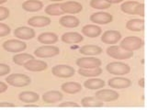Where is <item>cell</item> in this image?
Segmentation results:
<instances>
[{"mask_svg":"<svg viewBox=\"0 0 147 110\" xmlns=\"http://www.w3.org/2000/svg\"><path fill=\"white\" fill-rule=\"evenodd\" d=\"M121 11L129 15L144 17V5L137 1H126L121 4Z\"/></svg>","mask_w":147,"mask_h":110,"instance_id":"obj_1","label":"cell"},{"mask_svg":"<svg viewBox=\"0 0 147 110\" xmlns=\"http://www.w3.org/2000/svg\"><path fill=\"white\" fill-rule=\"evenodd\" d=\"M142 46H144V40L136 36L126 37L121 40V44H119V47L121 49L129 50V52H134L136 50L141 49Z\"/></svg>","mask_w":147,"mask_h":110,"instance_id":"obj_2","label":"cell"},{"mask_svg":"<svg viewBox=\"0 0 147 110\" xmlns=\"http://www.w3.org/2000/svg\"><path fill=\"white\" fill-rule=\"evenodd\" d=\"M6 82L14 87H24L30 84L31 79L23 73H12L6 78Z\"/></svg>","mask_w":147,"mask_h":110,"instance_id":"obj_3","label":"cell"},{"mask_svg":"<svg viewBox=\"0 0 147 110\" xmlns=\"http://www.w3.org/2000/svg\"><path fill=\"white\" fill-rule=\"evenodd\" d=\"M107 71L114 75H125L128 74L131 71V67L126 63L119 62H109L107 66H106Z\"/></svg>","mask_w":147,"mask_h":110,"instance_id":"obj_4","label":"cell"},{"mask_svg":"<svg viewBox=\"0 0 147 110\" xmlns=\"http://www.w3.org/2000/svg\"><path fill=\"white\" fill-rule=\"evenodd\" d=\"M107 54L109 57L117 60H127L133 56V52H129L121 49L119 46H109L107 49Z\"/></svg>","mask_w":147,"mask_h":110,"instance_id":"obj_5","label":"cell"},{"mask_svg":"<svg viewBox=\"0 0 147 110\" xmlns=\"http://www.w3.org/2000/svg\"><path fill=\"white\" fill-rule=\"evenodd\" d=\"M60 53V50L56 46L45 45L35 50L34 54L38 58H51Z\"/></svg>","mask_w":147,"mask_h":110,"instance_id":"obj_6","label":"cell"},{"mask_svg":"<svg viewBox=\"0 0 147 110\" xmlns=\"http://www.w3.org/2000/svg\"><path fill=\"white\" fill-rule=\"evenodd\" d=\"M52 73L54 76L60 78H69L75 75L76 70L70 65H55L52 68Z\"/></svg>","mask_w":147,"mask_h":110,"instance_id":"obj_7","label":"cell"},{"mask_svg":"<svg viewBox=\"0 0 147 110\" xmlns=\"http://www.w3.org/2000/svg\"><path fill=\"white\" fill-rule=\"evenodd\" d=\"M3 48L8 52H20L25 50L27 44L20 40H8L3 43Z\"/></svg>","mask_w":147,"mask_h":110,"instance_id":"obj_8","label":"cell"},{"mask_svg":"<svg viewBox=\"0 0 147 110\" xmlns=\"http://www.w3.org/2000/svg\"><path fill=\"white\" fill-rule=\"evenodd\" d=\"M95 97H96L100 101H102V102H112V101L119 99V95L115 90L102 89L96 92L95 94Z\"/></svg>","mask_w":147,"mask_h":110,"instance_id":"obj_9","label":"cell"},{"mask_svg":"<svg viewBox=\"0 0 147 110\" xmlns=\"http://www.w3.org/2000/svg\"><path fill=\"white\" fill-rule=\"evenodd\" d=\"M102 62L99 59L95 58V57H83L77 59L76 61V65L79 68H84V69H92V68H96L100 67Z\"/></svg>","mask_w":147,"mask_h":110,"instance_id":"obj_10","label":"cell"},{"mask_svg":"<svg viewBox=\"0 0 147 110\" xmlns=\"http://www.w3.org/2000/svg\"><path fill=\"white\" fill-rule=\"evenodd\" d=\"M23 66H24V68L27 69L28 71H30V72H41L48 68L47 63L45 62L40 61V60H35V59H32L26 62L23 64Z\"/></svg>","mask_w":147,"mask_h":110,"instance_id":"obj_11","label":"cell"},{"mask_svg":"<svg viewBox=\"0 0 147 110\" xmlns=\"http://www.w3.org/2000/svg\"><path fill=\"white\" fill-rule=\"evenodd\" d=\"M34 30L29 27H20L14 30V36L20 40H31L35 37Z\"/></svg>","mask_w":147,"mask_h":110,"instance_id":"obj_12","label":"cell"},{"mask_svg":"<svg viewBox=\"0 0 147 110\" xmlns=\"http://www.w3.org/2000/svg\"><path fill=\"white\" fill-rule=\"evenodd\" d=\"M113 17L111 14L107 13V12H98L94 13L90 16V20L92 22L96 23V24H100V25H106L109 24L112 21Z\"/></svg>","mask_w":147,"mask_h":110,"instance_id":"obj_13","label":"cell"},{"mask_svg":"<svg viewBox=\"0 0 147 110\" xmlns=\"http://www.w3.org/2000/svg\"><path fill=\"white\" fill-rule=\"evenodd\" d=\"M109 85L110 88L114 89H125L131 86V82L130 79L123 77H114L109 80Z\"/></svg>","mask_w":147,"mask_h":110,"instance_id":"obj_14","label":"cell"},{"mask_svg":"<svg viewBox=\"0 0 147 110\" xmlns=\"http://www.w3.org/2000/svg\"><path fill=\"white\" fill-rule=\"evenodd\" d=\"M121 39V34L118 30H107L101 36V41L106 44H116Z\"/></svg>","mask_w":147,"mask_h":110,"instance_id":"obj_15","label":"cell"},{"mask_svg":"<svg viewBox=\"0 0 147 110\" xmlns=\"http://www.w3.org/2000/svg\"><path fill=\"white\" fill-rule=\"evenodd\" d=\"M62 10L67 14H77L83 10V6L76 1H67L60 4Z\"/></svg>","mask_w":147,"mask_h":110,"instance_id":"obj_16","label":"cell"},{"mask_svg":"<svg viewBox=\"0 0 147 110\" xmlns=\"http://www.w3.org/2000/svg\"><path fill=\"white\" fill-rule=\"evenodd\" d=\"M63 97V94L59 91H48L43 94L42 100L44 103L47 104H54L61 101Z\"/></svg>","mask_w":147,"mask_h":110,"instance_id":"obj_17","label":"cell"},{"mask_svg":"<svg viewBox=\"0 0 147 110\" xmlns=\"http://www.w3.org/2000/svg\"><path fill=\"white\" fill-rule=\"evenodd\" d=\"M83 40H84V37L78 32H66L62 36V40L66 44L79 43L83 41Z\"/></svg>","mask_w":147,"mask_h":110,"instance_id":"obj_18","label":"cell"},{"mask_svg":"<svg viewBox=\"0 0 147 110\" xmlns=\"http://www.w3.org/2000/svg\"><path fill=\"white\" fill-rule=\"evenodd\" d=\"M28 24L31 27H35V28L45 27V26H48L51 24V18L48 17H44V16L32 17L28 20Z\"/></svg>","mask_w":147,"mask_h":110,"instance_id":"obj_19","label":"cell"},{"mask_svg":"<svg viewBox=\"0 0 147 110\" xmlns=\"http://www.w3.org/2000/svg\"><path fill=\"white\" fill-rule=\"evenodd\" d=\"M101 28L96 25H86L82 29V33L88 38H96L101 34Z\"/></svg>","mask_w":147,"mask_h":110,"instance_id":"obj_20","label":"cell"},{"mask_svg":"<svg viewBox=\"0 0 147 110\" xmlns=\"http://www.w3.org/2000/svg\"><path fill=\"white\" fill-rule=\"evenodd\" d=\"M43 7V3L39 0H27L22 4V8L29 12H37Z\"/></svg>","mask_w":147,"mask_h":110,"instance_id":"obj_21","label":"cell"},{"mask_svg":"<svg viewBox=\"0 0 147 110\" xmlns=\"http://www.w3.org/2000/svg\"><path fill=\"white\" fill-rule=\"evenodd\" d=\"M127 30L134 32H140L144 30V20L139 18H133L130 19L126 23Z\"/></svg>","mask_w":147,"mask_h":110,"instance_id":"obj_22","label":"cell"},{"mask_svg":"<svg viewBox=\"0 0 147 110\" xmlns=\"http://www.w3.org/2000/svg\"><path fill=\"white\" fill-rule=\"evenodd\" d=\"M59 23L63 27L65 28H76L77 26H79L80 20L75 16H63L60 18Z\"/></svg>","mask_w":147,"mask_h":110,"instance_id":"obj_23","label":"cell"},{"mask_svg":"<svg viewBox=\"0 0 147 110\" xmlns=\"http://www.w3.org/2000/svg\"><path fill=\"white\" fill-rule=\"evenodd\" d=\"M80 53L87 56H96L102 53V49L96 45H85L79 50Z\"/></svg>","mask_w":147,"mask_h":110,"instance_id":"obj_24","label":"cell"},{"mask_svg":"<svg viewBox=\"0 0 147 110\" xmlns=\"http://www.w3.org/2000/svg\"><path fill=\"white\" fill-rule=\"evenodd\" d=\"M81 105L84 107H101L104 105V103L95 96H86L82 99Z\"/></svg>","mask_w":147,"mask_h":110,"instance_id":"obj_25","label":"cell"},{"mask_svg":"<svg viewBox=\"0 0 147 110\" xmlns=\"http://www.w3.org/2000/svg\"><path fill=\"white\" fill-rule=\"evenodd\" d=\"M18 98L23 103H35L39 100L40 95L37 93H34V92L25 91V92H21L18 95Z\"/></svg>","mask_w":147,"mask_h":110,"instance_id":"obj_26","label":"cell"},{"mask_svg":"<svg viewBox=\"0 0 147 110\" xmlns=\"http://www.w3.org/2000/svg\"><path fill=\"white\" fill-rule=\"evenodd\" d=\"M58 40V36L53 32H44L38 37V41L41 44H54Z\"/></svg>","mask_w":147,"mask_h":110,"instance_id":"obj_27","label":"cell"},{"mask_svg":"<svg viewBox=\"0 0 147 110\" xmlns=\"http://www.w3.org/2000/svg\"><path fill=\"white\" fill-rule=\"evenodd\" d=\"M61 88L63 92H65L66 94L74 95V94H76L82 90V85L76 82H64V84H63Z\"/></svg>","mask_w":147,"mask_h":110,"instance_id":"obj_28","label":"cell"},{"mask_svg":"<svg viewBox=\"0 0 147 110\" xmlns=\"http://www.w3.org/2000/svg\"><path fill=\"white\" fill-rule=\"evenodd\" d=\"M85 87L90 90H98L100 88H103L105 86V82L102 79H98V78H93L85 82Z\"/></svg>","mask_w":147,"mask_h":110,"instance_id":"obj_29","label":"cell"},{"mask_svg":"<svg viewBox=\"0 0 147 110\" xmlns=\"http://www.w3.org/2000/svg\"><path fill=\"white\" fill-rule=\"evenodd\" d=\"M78 73H79L80 75L85 76V77H96V76H98L102 73V69H101L100 67L92 68V69L79 68Z\"/></svg>","mask_w":147,"mask_h":110,"instance_id":"obj_30","label":"cell"},{"mask_svg":"<svg viewBox=\"0 0 147 110\" xmlns=\"http://www.w3.org/2000/svg\"><path fill=\"white\" fill-rule=\"evenodd\" d=\"M45 12L46 14H48L50 16H61V15H64V13L60 4H52L47 6V7L45 8Z\"/></svg>","mask_w":147,"mask_h":110,"instance_id":"obj_31","label":"cell"},{"mask_svg":"<svg viewBox=\"0 0 147 110\" xmlns=\"http://www.w3.org/2000/svg\"><path fill=\"white\" fill-rule=\"evenodd\" d=\"M13 62L18 64V65H23L26 62L30 61V60L34 59V57L31 54L29 53H20L13 56Z\"/></svg>","mask_w":147,"mask_h":110,"instance_id":"obj_32","label":"cell"},{"mask_svg":"<svg viewBox=\"0 0 147 110\" xmlns=\"http://www.w3.org/2000/svg\"><path fill=\"white\" fill-rule=\"evenodd\" d=\"M110 6H111V4L108 3L106 0H91L90 1V7L95 9L103 10V9L109 8Z\"/></svg>","mask_w":147,"mask_h":110,"instance_id":"obj_33","label":"cell"},{"mask_svg":"<svg viewBox=\"0 0 147 110\" xmlns=\"http://www.w3.org/2000/svg\"><path fill=\"white\" fill-rule=\"evenodd\" d=\"M10 28H9L7 24L4 23H0V37H5L7 36L10 33Z\"/></svg>","mask_w":147,"mask_h":110,"instance_id":"obj_34","label":"cell"},{"mask_svg":"<svg viewBox=\"0 0 147 110\" xmlns=\"http://www.w3.org/2000/svg\"><path fill=\"white\" fill-rule=\"evenodd\" d=\"M9 17V10L5 7H0V21H3Z\"/></svg>","mask_w":147,"mask_h":110,"instance_id":"obj_35","label":"cell"},{"mask_svg":"<svg viewBox=\"0 0 147 110\" xmlns=\"http://www.w3.org/2000/svg\"><path fill=\"white\" fill-rule=\"evenodd\" d=\"M10 72V67H9L7 64H4V63H0V76L6 75Z\"/></svg>","mask_w":147,"mask_h":110,"instance_id":"obj_36","label":"cell"},{"mask_svg":"<svg viewBox=\"0 0 147 110\" xmlns=\"http://www.w3.org/2000/svg\"><path fill=\"white\" fill-rule=\"evenodd\" d=\"M58 107H79L80 105L75 102H63L60 104Z\"/></svg>","mask_w":147,"mask_h":110,"instance_id":"obj_37","label":"cell"},{"mask_svg":"<svg viewBox=\"0 0 147 110\" xmlns=\"http://www.w3.org/2000/svg\"><path fill=\"white\" fill-rule=\"evenodd\" d=\"M7 90V85L5 84L3 82H0V94L4 93V92H6Z\"/></svg>","mask_w":147,"mask_h":110,"instance_id":"obj_38","label":"cell"},{"mask_svg":"<svg viewBox=\"0 0 147 110\" xmlns=\"http://www.w3.org/2000/svg\"><path fill=\"white\" fill-rule=\"evenodd\" d=\"M0 107H15V105L7 102H3L0 103Z\"/></svg>","mask_w":147,"mask_h":110,"instance_id":"obj_39","label":"cell"},{"mask_svg":"<svg viewBox=\"0 0 147 110\" xmlns=\"http://www.w3.org/2000/svg\"><path fill=\"white\" fill-rule=\"evenodd\" d=\"M108 3H109V4H118V3H121V2H122L123 0H106Z\"/></svg>","mask_w":147,"mask_h":110,"instance_id":"obj_40","label":"cell"},{"mask_svg":"<svg viewBox=\"0 0 147 110\" xmlns=\"http://www.w3.org/2000/svg\"><path fill=\"white\" fill-rule=\"evenodd\" d=\"M139 85H141V87H142V88L144 87V78H142V79L139 81Z\"/></svg>","mask_w":147,"mask_h":110,"instance_id":"obj_41","label":"cell"},{"mask_svg":"<svg viewBox=\"0 0 147 110\" xmlns=\"http://www.w3.org/2000/svg\"><path fill=\"white\" fill-rule=\"evenodd\" d=\"M25 107H38V105H25Z\"/></svg>","mask_w":147,"mask_h":110,"instance_id":"obj_42","label":"cell"},{"mask_svg":"<svg viewBox=\"0 0 147 110\" xmlns=\"http://www.w3.org/2000/svg\"><path fill=\"white\" fill-rule=\"evenodd\" d=\"M7 1V0H0V5L1 4H4V3H6Z\"/></svg>","mask_w":147,"mask_h":110,"instance_id":"obj_43","label":"cell"},{"mask_svg":"<svg viewBox=\"0 0 147 110\" xmlns=\"http://www.w3.org/2000/svg\"><path fill=\"white\" fill-rule=\"evenodd\" d=\"M49 1H53V2H61L63 0H49Z\"/></svg>","mask_w":147,"mask_h":110,"instance_id":"obj_44","label":"cell"}]
</instances>
